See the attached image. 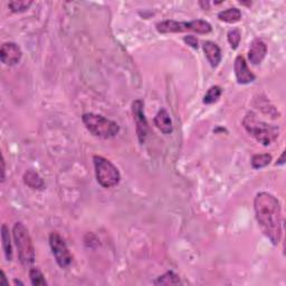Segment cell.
Wrapping results in <instances>:
<instances>
[{"label": "cell", "instance_id": "30bf717a", "mask_svg": "<svg viewBox=\"0 0 286 286\" xmlns=\"http://www.w3.org/2000/svg\"><path fill=\"white\" fill-rule=\"evenodd\" d=\"M234 71L236 75L237 82L241 85H246L253 83L256 76L253 74V72L248 69L247 63L243 56H237L234 64Z\"/></svg>", "mask_w": 286, "mask_h": 286}, {"label": "cell", "instance_id": "ba28073f", "mask_svg": "<svg viewBox=\"0 0 286 286\" xmlns=\"http://www.w3.org/2000/svg\"><path fill=\"white\" fill-rule=\"evenodd\" d=\"M132 114L136 122L138 139L141 144L145 142L147 132H149V124L144 115V103L142 100H136L132 103Z\"/></svg>", "mask_w": 286, "mask_h": 286}, {"label": "cell", "instance_id": "8fae6325", "mask_svg": "<svg viewBox=\"0 0 286 286\" xmlns=\"http://www.w3.org/2000/svg\"><path fill=\"white\" fill-rule=\"evenodd\" d=\"M267 54V46L266 44L263 42L262 39H254L252 44H250L249 51H248V58L252 64L258 65L264 61Z\"/></svg>", "mask_w": 286, "mask_h": 286}, {"label": "cell", "instance_id": "ac0fdd59", "mask_svg": "<svg viewBox=\"0 0 286 286\" xmlns=\"http://www.w3.org/2000/svg\"><path fill=\"white\" fill-rule=\"evenodd\" d=\"M221 93H222V89L220 86H217V85L216 86H212L208 89L207 93L205 94L203 102L205 103V104H214V102H217L219 100Z\"/></svg>", "mask_w": 286, "mask_h": 286}, {"label": "cell", "instance_id": "ffe728a7", "mask_svg": "<svg viewBox=\"0 0 286 286\" xmlns=\"http://www.w3.org/2000/svg\"><path fill=\"white\" fill-rule=\"evenodd\" d=\"M29 277L31 281V284L34 286H46L47 282L45 280L43 273L40 272L37 267L31 268L29 271Z\"/></svg>", "mask_w": 286, "mask_h": 286}, {"label": "cell", "instance_id": "44dd1931", "mask_svg": "<svg viewBox=\"0 0 286 286\" xmlns=\"http://www.w3.org/2000/svg\"><path fill=\"white\" fill-rule=\"evenodd\" d=\"M33 4V1H26V0H16V1H10L8 3V7L10 8L12 12H24Z\"/></svg>", "mask_w": 286, "mask_h": 286}, {"label": "cell", "instance_id": "6da1fadb", "mask_svg": "<svg viewBox=\"0 0 286 286\" xmlns=\"http://www.w3.org/2000/svg\"><path fill=\"white\" fill-rule=\"evenodd\" d=\"M254 209L258 226L273 245H279L282 238V208L276 197L268 192H258L254 199Z\"/></svg>", "mask_w": 286, "mask_h": 286}, {"label": "cell", "instance_id": "83f0119b", "mask_svg": "<svg viewBox=\"0 0 286 286\" xmlns=\"http://www.w3.org/2000/svg\"><path fill=\"white\" fill-rule=\"evenodd\" d=\"M13 283H15L16 285H17V284H18V285H24V283H22V282H20V281H17V280L13 281Z\"/></svg>", "mask_w": 286, "mask_h": 286}, {"label": "cell", "instance_id": "7402d4cb", "mask_svg": "<svg viewBox=\"0 0 286 286\" xmlns=\"http://www.w3.org/2000/svg\"><path fill=\"white\" fill-rule=\"evenodd\" d=\"M227 39H228V43L230 44V47L232 49H237L238 48V45H239L240 39H241L240 31L238 29L229 30L227 34Z\"/></svg>", "mask_w": 286, "mask_h": 286}, {"label": "cell", "instance_id": "5bb4252c", "mask_svg": "<svg viewBox=\"0 0 286 286\" xmlns=\"http://www.w3.org/2000/svg\"><path fill=\"white\" fill-rule=\"evenodd\" d=\"M24 182L26 186H28L31 189L35 190H43L45 188V183L43 178L39 176L37 171L33 169L27 170L24 174Z\"/></svg>", "mask_w": 286, "mask_h": 286}, {"label": "cell", "instance_id": "5b68a950", "mask_svg": "<svg viewBox=\"0 0 286 286\" xmlns=\"http://www.w3.org/2000/svg\"><path fill=\"white\" fill-rule=\"evenodd\" d=\"M212 25L206 20L192 21H176L164 20L156 24V30L160 34H176L185 31H195L197 34H209L212 31Z\"/></svg>", "mask_w": 286, "mask_h": 286}, {"label": "cell", "instance_id": "e0dca14e", "mask_svg": "<svg viewBox=\"0 0 286 286\" xmlns=\"http://www.w3.org/2000/svg\"><path fill=\"white\" fill-rule=\"evenodd\" d=\"M154 285H178L181 284L180 277H179L176 273L172 271H169L164 273L163 275L159 276L158 279L153 281Z\"/></svg>", "mask_w": 286, "mask_h": 286}, {"label": "cell", "instance_id": "d6986e66", "mask_svg": "<svg viewBox=\"0 0 286 286\" xmlns=\"http://www.w3.org/2000/svg\"><path fill=\"white\" fill-rule=\"evenodd\" d=\"M272 161V155L268 153L255 154L252 158V167L254 169H262L267 167Z\"/></svg>", "mask_w": 286, "mask_h": 286}, {"label": "cell", "instance_id": "8992f818", "mask_svg": "<svg viewBox=\"0 0 286 286\" xmlns=\"http://www.w3.org/2000/svg\"><path fill=\"white\" fill-rule=\"evenodd\" d=\"M94 168H95L96 180L103 188L115 187L121 180L119 169L110 160L101 155H94Z\"/></svg>", "mask_w": 286, "mask_h": 286}, {"label": "cell", "instance_id": "52a82bcc", "mask_svg": "<svg viewBox=\"0 0 286 286\" xmlns=\"http://www.w3.org/2000/svg\"><path fill=\"white\" fill-rule=\"evenodd\" d=\"M49 245L55 261L61 268H67L72 263V255L64 239L57 232H52L49 236Z\"/></svg>", "mask_w": 286, "mask_h": 286}, {"label": "cell", "instance_id": "277c9868", "mask_svg": "<svg viewBox=\"0 0 286 286\" xmlns=\"http://www.w3.org/2000/svg\"><path fill=\"white\" fill-rule=\"evenodd\" d=\"M82 120L88 131L97 138L111 139L115 137L120 131L118 123L102 115L85 113L82 116Z\"/></svg>", "mask_w": 286, "mask_h": 286}, {"label": "cell", "instance_id": "484cf974", "mask_svg": "<svg viewBox=\"0 0 286 286\" xmlns=\"http://www.w3.org/2000/svg\"><path fill=\"white\" fill-rule=\"evenodd\" d=\"M284 155H285V152H283V153H282V156L280 158L279 162H277L276 164H283L284 163Z\"/></svg>", "mask_w": 286, "mask_h": 286}, {"label": "cell", "instance_id": "d4e9b609", "mask_svg": "<svg viewBox=\"0 0 286 286\" xmlns=\"http://www.w3.org/2000/svg\"><path fill=\"white\" fill-rule=\"evenodd\" d=\"M1 284L2 285H8V282L6 281V275H4V273L1 272Z\"/></svg>", "mask_w": 286, "mask_h": 286}, {"label": "cell", "instance_id": "9a60e30c", "mask_svg": "<svg viewBox=\"0 0 286 286\" xmlns=\"http://www.w3.org/2000/svg\"><path fill=\"white\" fill-rule=\"evenodd\" d=\"M218 19L227 24H235L241 19V11L238 8H228L218 13Z\"/></svg>", "mask_w": 286, "mask_h": 286}, {"label": "cell", "instance_id": "cb8c5ba5", "mask_svg": "<svg viewBox=\"0 0 286 286\" xmlns=\"http://www.w3.org/2000/svg\"><path fill=\"white\" fill-rule=\"evenodd\" d=\"M4 178H6V165H4L3 156H1V182L4 181Z\"/></svg>", "mask_w": 286, "mask_h": 286}, {"label": "cell", "instance_id": "4fadbf2b", "mask_svg": "<svg viewBox=\"0 0 286 286\" xmlns=\"http://www.w3.org/2000/svg\"><path fill=\"white\" fill-rule=\"evenodd\" d=\"M154 124L164 134H170L173 131L171 118H170V114L165 109H161L156 113L154 118Z\"/></svg>", "mask_w": 286, "mask_h": 286}, {"label": "cell", "instance_id": "603a6c76", "mask_svg": "<svg viewBox=\"0 0 286 286\" xmlns=\"http://www.w3.org/2000/svg\"><path fill=\"white\" fill-rule=\"evenodd\" d=\"M183 42L195 49H198V47H199L198 39H197V37H195V36H191V35L186 36V37L183 38Z\"/></svg>", "mask_w": 286, "mask_h": 286}, {"label": "cell", "instance_id": "4316f807", "mask_svg": "<svg viewBox=\"0 0 286 286\" xmlns=\"http://www.w3.org/2000/svg\"><path fill=\"white\" fill-rule=\"evenodd\" d=\"M199 3H200V6H204V9H206V8L208 9L209 8V2H203V1H201Z\"/></svg>", "mask_w": 286, "mask_h": 286}, {"label": "cell", "instance_id": "2e32d148", "mask_svg": "<svg viewBox=\"0 0 286 286\" xmlns=\"http://www.w3.org/2000/svg\"><path fill=\"white\" fill-rule=\"evenodd\" d=\"M1 245L3 249L4 257L7 261L10 262L12 259V247L10 241V235H9V229L6 225L1 226Z\"/></svg>", "mask_w": 286, "mask_h": 286}, {"label": "cell", "instance_id": "7a4b0ae2", "mask_svg": "<svg viewBox=\"0 0 286 286\" xmlns=\"http://www.w3.org/2000/svg\"><path fill=\"white\" fill-rule=\"evenodd\" d=\"M243 125L250 136L265 146L275 142L280 136L279 128L259 120L253 112H248L246 114L243 120Z\"/></svg>", "mask_w": 286, "mask_h": 286}, {"label": "cell", "instance_id": "9c48e42d", "mask_svg": "<svg viewBox=\"0 0 286 286\" xmlns=\"http://www.w3.org/2000/svg\"><path fill=\"white\" fill-rule=\"evenodd\" d=\"M22 52L16 43H3L0 49V58L4 65L15 66L20 62Z\"/></svg>", "mask_w": 286, "mask_h": 286}, {"label": "cell", "instance_id": "3957f363", "mask_svg": "<svg viewBox=\"0 0 286 286\" xmlns=\"http://www.w3.org/2000/svg\"><path fill=\"white\" fill-rule=\"evenodd\" d=\"M12 235L20 263L25 267L33 265L35 262V246L28 229L21 222H16L12 228Z\"/></svg>", "mask_w": 286, "mask_h": 286}, {"label": "cell", "instance_id": "7c38bea8", "mask_svg": "<svg viewBox=\"0 0 286 286\" xmlns=\"http://www.w3.org/2000/svg\"><path fill=\"white\" fill-rule=\"evenodd\" d=\"M205 55L207 57L208 62L210 63L212 67H217L219 63L221 62V51L218 45L214 42H205L203 45Z\"/></svg>", "mask_w": 286, "mask_h": 286}]
</instances>
